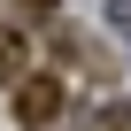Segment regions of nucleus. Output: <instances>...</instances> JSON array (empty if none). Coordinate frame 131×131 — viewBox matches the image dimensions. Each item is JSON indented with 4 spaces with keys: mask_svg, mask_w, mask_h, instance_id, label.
I'll return each instance as SVG.
<instances>
[{
    "mask_svg": "<svg viewBox=\"0 0 131 131\" xmlns=\"http://www.w3.org/2000/svg\"><path fill=\"white\" fill-rule=\"evenodd\" d=\"M23 8H31V16H46V8H54V0H23Z\"/></svg>",
    "mask_w": 131,
    "mask_h": 131,
    "instance_id": "20e7f679",
    "label": "nucleus"
},
{
    "mask_svg": "<svg viewBox=\"0 0 131 131\" xmlns=\"http://www.w3.org/2000/svg\"><path fill=\"white\" fill-rule=\"evenodd\" d=\"M0 77H8V85H23V46H16V39H0Z\"/></svg>",
    "mask_w": 131,
    "mask_h": 131,
    "instance_id": "f03ea898",
    "label": "nucleus"
},
{
    "mask_svg": "<svg viewBox=\"0 0 131 131\" xmlns=\"http://www.w3.org/2000/svg\"><path fill=\"white\" fill-rule=\"evenodd\" d=\"M16 116H23L31 131H46V123L62 116V85H54V77H23V85H16Z\"/></svg>",
    "mask_w": 131,
    "mask_h": 131,
    "instance_id": "f257e3e1",
    "label": "nucleus"
},
{
    "mask_svg": "<svg viewBox=\"0 0 131 131\" xmlns=\"http://www.w3.org/2000/svg\"><path fill=\"white\" fill-rule=\"evenodd\" d=\"M108 131H131V108H116V116H108Z\"/></svg>",
    "mask_w": 131,
    "mask_h": 131,
    "instance_id": "7ed1b4c3",
    "label": "nucleus"
}]
</instances>
